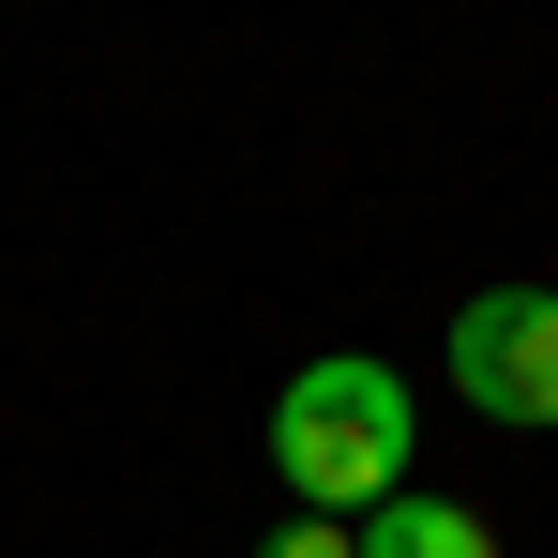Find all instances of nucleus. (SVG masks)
<instances>
[{
  "instance_id": "1",
  "label": "nucleus",
  "mask_w": 558,
  "mask_h": 558,
  "mask_svg": "<svg viewBox=\"0 0 558 558\" xmlns=\"http://www.w3.org/2000/svg\"><path fill=\"white\" fill-rule=\"evenodd\" d=\"M408 438H423V408L363 348H332V363H302L272 392V468L302 483V513H332V529L377 513V498H408Z\"/></svg>"
},
{
  "instance_id": "2",
  "label": "nucleus",
  "mask_w": 558,
  "mask_h": 558,
  "mask_svg": "<svg viewBox=\"0 0 558 558\" xmlns=\"http://www.w3.org/2000/svg\"><path fill=\"white\" fill-rule=\"evenodd\" d=\"M453 392L483 423H558V287H483L453 317Z\"/></svg>"
},
{
  "instance_id": "3",
  "label": "nucleus",
  "mask_w": 558,
  "mask_h": 558,
  "mask_svg": "<svg viewBox=\"0 0 558 558\" xmlns=\"http://www.w3.org/2000/svg\"><path fill=\"white\" fill-rule=\"evenodd\" d=\"M348 544H363V558H498V529H483L468 498H377Z\"/></svg>"
},
{
  "instance_id": "4",
  "label": "nucleus",
  "mask_w": 558,
  "mask_h": 558,
  "mask_svg": "<svg viewBox=\"0 0 558 558\" xmlns=\"http://www.w3.org/2000/svg\"><path fill=\"white\" fill-rule=\"evenodd\" d=\"M257 558H363V544H348L332 513H287V529H272V544H257Z\"/></svg>"
}]
</instances>
